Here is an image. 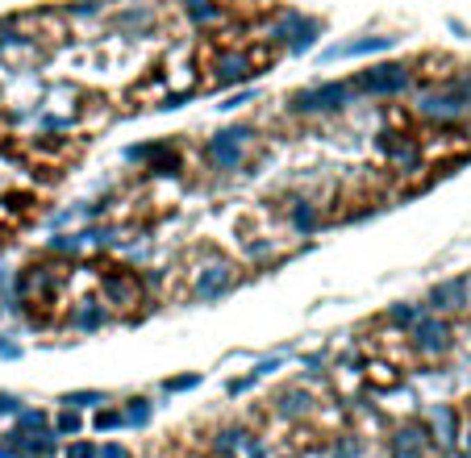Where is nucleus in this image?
Segmentation results:
<instances>
[{
    "instance_id": "nucleus-34",
    "label": "nucleus",
    "mask_w": 471,
    "mask_h": 458,
    "mask_svg": "<svg viewBox=\"0 0 471 458\" xmlns=\"http://www.w3.org/2000/svg\"><path fill=\"white\" fill-rule=\"evenodd\" d=\"M284 367V354H271V359H263V363H255V379H263V375H271V371H280Z\"/></svg>"
},
{
    "instance_id": "nucleus-24",
    "label": "nucleus",
    "mask_w": 471,
    "mask_h": 458,
    "mask_svg": "<svg viewBox=\"0 0 471 458\" xmlns=\"http://www.w3.org/2000/svg\"><path fill=\"white\" fill-rule=\"evenodd\" d=\"M96 404H109V400H104V392H92V388L63 396V409H96Z\"/></svg>"
},
{
    "instance_id": "nucleus-9",
    "label": "nucleus",
    "mask_w": 471,
    "mask_h": 458,
    "mask_svg": "<svg viewBox=\"0 0 471 458\" xmlns=\"http://www.w3.org/2000/svg\"><path fill=\"white\" fill-rule=\"evenodd\" d=\"M259 75V63L250 50L238 46H221L209 54V88H234V83H250Z\"/></svg>"
},
{
    "instance_id": "nucleus-31",
    "label": "nucleus",
    "mask_w": 471,
    "mask_h": 458,
    "mask_svg": "<svg viewBox=\"0 0 471 458\" xmlns=\"http://www.w3.org/2000/svg\"><path fill=\"white\" fill-rule=\"evenodd\" d=\"M92 425H96L100 434H104V430H121V425H125V413H121V409H96Z\"/></svg>"
},
{
    "instance_id": "nucleus-27",
    "label": "nucleus",
    "mask_w": 471,
    "mask_h": 458,
    "mask_svg": "<svg viewBox=\"0 0 471 458\" xmlns=\"http://www.w3.org/2000/svg\"><path fill=\"white\" fill-rule=\"evenodd\" d=\"M367 379L380 384V388H397V384H401L397 367H388V363H367Z\"/></svg>"
},
{
    "instance_id": "nucleus-20",
    "label": "nucleus",
    "mask_w": 471,
    "mask_h": 458,
    "mask_svg": "<svg viewBox=\"0 0 471 458\" xmlns=\"http://www.w3.org/2000/svg\"><path fill=\"white\" fill-rule=\"evenodd\" d=\"M179 8L188 13V21H192L196 29H213V25L225 21V8H221L217 0H179Z\"/></svg>"
},
{
    "instance_id": "nucleus-7",
    "label": "nucleus",
    "mask_w": 471,
    "mask_h": 458,
    "mask_svg": "<svg viewBox=\"0 0 471 458\" xmlns=\"http://www.w3.org/2000/svg\"><path fill=\"white\" fill-rule=\"evenodd\" d=\"M409 346L422 354V359H442V354H451V346H455V325H451V317H438V313H422L413 325H409Z\"/></svg>"
},
{
    "instance_id": "nucleus-18",
    "label": "nucleus",
    "mask_w": 471,
    "mask_h": 458,
    "mask_svg": "<svg viewBox=\"0 0 471 458\" xmlns=\"http://www.w3.org/2000/svg\"><path fill=\"white\" fill-rule=\"evenodd\" d=\"M67 325H71L75 334H96V329H104V325H109V309H104L100 300H79V304L71 309Z\"/></svg>"
},
{
    "instance_id": "nucleus-38",
    "label": "nucleus",
    "mask_w": 471,
    "mask_h": 458,
    "mask_svg": "<svg viewBox=\"0 0 471 458\" xmlns=\"http://www.w3.org/2000/svg\"><path fill=\"white\" fill-rule=\"evenodd\" d=\"M96 458H134V455H129V450H125L121 442H109L104 450H96Z\"/></svg>"
},
{
    "instance_id": "nucleus-8",
    "label": "nucleus",
    "mask_w": 471,
    "mask_h": 458,
    "mask_svg": "<svg viewBox=\"0 0 471 458\" xmlns=\"http://www.w3.org/2000/svg\"><path fill=\"white\" fill-rule=\"evenodd\" d=\"M113 33L125 38H150L159 29V0H113V8L104 13Z\"/></svg>"
},
{
    "instance_id": "nucleus-3",
    "label": "nucleus",
    "mask_w": 471,
    "mask_h": 458,
    "mask_svg": "<svg viewBox=\"0 0 471 458\" xmlns=\"http://www.w3.org/2000/svg\"><path fill=\"white\" fill-rule=\"evenodd\" d=\"M255 142H259V129L246 125V121H238V125L217 129L205 142V158H209L213 171H238V167H246V154H250Z\"/></svg>"
},
{
    "instance_id": "nucleus-6",
    "label": "nucleus",
    "mask_w": 471,
    "mask_h": 458,
    "mask_svg": "<svg viewBox=\"0 0 471 458\" xmlns=\"http://www.w3.org/2000/svg\"><path fill=\"white\" fill-rule=\"evenodd\" d=\"M351 88L359 96H372V100H397V96H405L413 88V67H405V63H372V67H363L355 75Z\"/></svg>"
},
{
    "instance_id": "nucleus-23",
    "label": "nucleus",
    "mask_w": 471,
    "mask_h": 458,
    "mask_svg": "<svg viewBox=\"0 0 471 458\" xmlns=\"http://www.w3.org/2000/svg\"><path fill=\"white\" fill-rule=\"evenodd\" d=\"M109 8H113V0H75V4H67V17L71 21H96Z\"/></svg>"
},
{
    "instance_id": "nucleus-21",
    "label": "nucleus",
    "mask_w": 471,
    "mask_h": 458,
    "mask_svg": "<svg viewBox=\"0 0 471 458\" xmlns=\"http://www.w3.org/2000/svg\"><path fill=\"white\" fill-rule=\"evenodd\" d=\"M167 154H175V142H167V138H159V142H138V146H125V163H146V167H154V163H163Z\"/></svg>"
},
{
    "instance_id": "nucleus-26",
    "label": "nucleus",
    "mask_w": 471,
    "mask_h": 458,
    "mask_svg": "<svg viewBox=\"0 0 471 458\" xmlns=\"http://www.w3.org/2000/svg\"><path fill=\"white\" fill-rule=\"evenodd\" d=\"M280 254V246L271 242V238H255V242H246V259L250 263H267V259H276Z\"/></svg>"
},
{
    "instance_id": "nucleus-42",
    "label": "nucleus",
    "mask_w": 471,
    "mask_h": 458,
    "mask_svg": "<svg viewBox=\"0 0 471 458\" xmlns=\"http://www.w3.org/2000/svg\"><path fill=\"white\" fill-rule=\"evenodd\" d=\"M0 458H21V455H17V450H8V446L0 442Z\"/></svg>"
},
{
    "instance_id": "nucleus-25",
    "label": "nucleus",
    "mask_w": 471,
    "mask_h": 458,
    "mask_svg": "<svg viewBox=\"0 0 471 458\" xmlns=\"http://www.w3.org/2000/svg\"><path fill=\"white\" fill-rule=\"evenodd\" d=\"M150 417H154V404L150 400H129V409H125V425H138V430H146L150 425Z\"/></svg>"
},
{
    "instance_id": "nucleus-13",
    "label": "nucleus",
    "mask_w": 471,
    "mask_h": 458,
    "mask_svg": "<svg viewBox=\"0 0 471 458\" xmlns=\"http://www.w3.org/2000/svg\"><path fill=\"white\" fill-rule=\"evenodd\" d=\"M434 450V438H430V425L422 421H405L392 430V458H430Z\"/></svg>"
},
{
    "instance_id": "nucleus-40",
    "label": "nucleus",
    "mask_w": 471,
    "mask_h": 458,
    "mask_svg": "<svg viewBox=\"0 0 471 458\" xmlns=\"http://www.w3.org/2000/svg\"><path fill=\"white\" fill-rule=\"evenodd\" d=\"M459 446H463V455L471 458V421H459Z\"/></svg>"
},
{
    "instance_id": "nucleus-22",
    "label": "nucleus",
    "mask_w": 471,
    "mask_h": 458,
    "mask_svg": "<svg viewBox=\"0 0 471 458\" xmlns=\"http://www.w3.org/2000/svg\"><path fill=\"white\" fill-rule=\"evenodd\" d=\"M426 309L422 304H409V300H397V304H388V313H384V321L392 325V329H401V334H409V325L422 317Z\"/></svg>"
},
{
    "instance_id": "nucleus-32",
    "label": "nucleus",
    "mask_w": 471,
    "mask_h": 458,
    "mask_svg": "<svg viewBox=\"0 0 471 458\" xmlns=\"http://www.w3.org/2000/svg\"><path fill=\"white\" fill-rule=\"evenodd\" d=\"M196 384H200V375L192 371V375H175V379H163V392H167V396H175V392H192Z\"/></svg>"
},
{
    "instance_id": "nucleus-10",
    "label": "nucleus",
    "mask_w": 471,
    "mask_h": 458,
    "mask_svg": "<svg viewBox=\"0 0 471 458\" xmlns=\"http://www.w3.org/2000/svg\"><path fill=\"white\" fill-rule=\"evenodd\" d=\"M142 296H146V288H142V279H138L129 267H113V271H104V279H100V304H104V309L134 313V309L142 304Z\"/></svg>"
},
{
    "instance_id": "nucleus-14",
    "label": "nucleus",
    "mask_w": 471,
    "mask_h": 458,
    "mask_svg": "<svg viewBox=\"0 0 471 458\" xmlns=\"http://www.w3.org/2000/svg\"><path fill=\"white\" fill-rule=\"evenodd\" d=\"M376 146L388 154V163L397 167V171H422V142L417 138H405V133H380L376 138Z\"/></svg>"
},
{
    "instance_id": "nucleus-17",
    "label": "nucleus",
    "mask_w": 471,
    "mask_h": 458,
    "mask_svg": "<svg viewBox=\"0 0 471 458\" xmlns=\"http://www.w3.org/2000/svg\"><path fill=\"white\" fill-rule=\"evenodd\" d=\"M430 438L442 450H455L459 446V413L451 404H434L430 409Z\"/></svg>"
},
{
    "instance_id": "nucleus-39",
    "label": "nucleus",
    "mask_w": 471,
    "mask_h": 458,
    "mask_svg": "<svg viewBox=\"0 0 471 458\" xmlns=\"http://www.w3.org/2000/svg\"><path fill=\"white\" fill-rule=\"evenodd\" d=\"M0 413H13V417H17V413H21V400H17L13 392H0Z\"/></svg>"
},
{
    "instance_id": "nucleus-16",
    "label": "nucleus",
    "mask_w": 471,
    "mask_h": 458,
    "mask_svg": "<svg viewBox=\"0 0 471 458\" xmlns=\"http://www.w3.org/2000/svg\"><path fill=\"white\" fill-rule=\"evenodd\" d=\"M58 279H63V271H54V267H25L17 275V296L21 300H46V296H54Z\"/></svg>"
},
{
    "instance_id": "nucleus-19",
    "label": "nucleus",
    "mask_w": 471,
    "mask_h": 458,
    "mask_svg": "<svg viewBox=\"0 0 471 458\" xmlns=\"http://www.w3.org/2000/svg\"><path fill=\"white\" fill-rule=\"evenodd\" d=\"M288 225H292L296 234H305V238H309V234H317V229H321V208H317L313 200H305V196H301V200H292V204H288Z\"/></svg>"
},
{
    "instance_id": "nucleus-4",
    "label": "nucleus",
    "mask_w": 471,
    "mask_h": 458,
    "mask_svg": "<svg viewBox=\"0 0 471 458\" xmlns=\"http://www.w3.org/2000/svg\"><path fill=\"white\" fill-rule=\"evenodd\" d=\"M234 284H238V263L230 254H221V250H205L200 263L192 267V300L213 304V300L230 296Z\"/></svg>"
},
{
    "instance_id": "nucleus-12",
    "label": "nucleus",
    "mask_w": 471,
    "mask_h": 458,
    "mask_svg": "<svg viewBox=\"0 0 471 458\" xmlns=\"http://www.w3.org/2000/svg\"><path fill=\"white\" fill-rule=\"evenodd\" d=\"M397 38L392 33H363V38H351V42H334L321 50V63H342V58H367V54H384L392 50Z\"/></svg>"
},
{
    "instance_id": "nucleus-36",
    "label": "nucleus",
    "mask_w": 471,
    "mask_h": 458,
    "mask_svg": "<svg viewBox=\"0 0 471 458\" xmlns=\"http://www.w3.org/2000/svg\"><path fill=\"white\" fill-rule=\"evenodd\" d=\"M255 384H259L255 375H242V379H230V384H225V392H230V396H242V392H250Z\"/></svg>"
},
{
    "instance_id": "nucleus-41",
    "label": "nucleus",
    "mask_w": 471,
    "mask_h": 458,
    "mask_svg": "<svg viewBox=\"0 0 471 458\" xmlns=\"http://www.w3.org/2000/svg\"><path fill=\"white\" fill-rule=\"evenodd\" d=\"M0 359H21V346L8 342V338H0Z\"/></svg>"
},
{
    "instance_id": "nucleus-37",
    "label": "nucleus",
    "mask_w": 471,
    "mask_h": 458,
    "mask_svg": "<svg viewBox=\"0 0 471 458\" xmlns=\"http://www.w3.org/2000/svg\"><path fill=\"white\" fill-rule=\"evenodd\" d=\"M63 458H96V446H92V442H71Z\"/></svg>"
},
{
    "instance_id": "nucleus-15",
    "label": "nucleus",
    "mask_w": 471,
    "mask_h": 458,
    "mask_svg": "<svg viewBox=\"0 0 471 458\" xmlns=\"http://www.w3.org/2000/svg\"><path fill=\"white\" fill-rule=\"evenodd\" d=\"M271 409H276L280 417H288V421H301V417H313V409H317V396H313L305 384H288V388H276V396H271Z\"/></svg>"
},
{
    "instance_id": "nucleus-5",
    "label": "nucleus",
    "mask_w": 471,
    "mask_h": 458,
    "mask_svg": "<svg viewBox=\"0 0 471 458\" xmlns=\"http://www.w3.org/2000/svg\"><path fill=\"white\" fill-rule=\"evenodd\" d=\"M355 88L346 79H321V83H309L301 92L288 96V113L296 117H330V113H342L351 104Z\"/></svg>"
},
{
    "instance_id": "nucleus-33",
    "label": "nucleus",
    "mask_w": 471,
    "mask_h": 458,
    "mask_svg": "<svg viewBox=\"0 0 471 458\" xmlns=\"http://www.w3.org/2000/svg\"><path fill=\"white\" fill-rule=\"evenodd\" d=\"M363 455V442L355 434H342V442H334V458H359Z\"/></svg>"
},
{
    "instance_id": "nucleus-11",
    "label": "nucleus",
    "mask_w": 471,
    "mask_h": 458,
    "mask_svg": "<svg viewBox=\"0 0 471 458\" xmlns=\"http://www.w3.org/2000/svg\"><path fill=\"white\" fill-rule=\"evenodd\" d=\"M471 309V279L468 275H451V279H438L430 288V313L438 317H459Z\"/></svg>"
},
{
    "instance_id": "nucleus-35",
    "label": "nucleus",
    "mask_w": 471,
    "mask_h": 458,
    "mask_svg": "<svg viewBox=\"0 0 471 458\" xmlns=\"http://www.w3.org/2000/svg\"><path fill=\"white\" fill-rule=\"evenodd\" d=\"M246 100H255V92H250V88H246V92H238V96H225L217 108H221V113H234V108H242Z\"/></svg>"
},
{
    "instance_id": "nucleus-2",
    "label": "nucleus",
    "mask_w": 471,
    "mask_h": 458,
    "mask_svg": "<svg viewBox=\"0 0 471 458\" xmlns=\"http://www.w3.org/2000/svg\"><path fill=\"white\" fill-rule=\"evenodd\" d=\"M321 33H326L321 17H309V13H301V8H280V13L267 21V42H271V46H288L292 54H309Z\"/></svg>"
},
{
    "instance_id": "nucleus-1",
    "label": "nucleus",
    "mask_w": 471,
    "mask_h": 458,
    "mask_svg": "<svg viewBox=\"0 0 471 458\" xmlns=\"http://www.w3.org/2000/svg\"><path fill=\"white\" fill-rule=\"evenodd\" d=\"M413 113L422 121H430V125H455V121H463L471 113V71H463V75H442L438 83H430L417 96Z\"/></svg>"
},
{
    "instance_id": "nucleus-28",
    "label": "nucleus",
    "mask_w": 471,
    "mask_h": 458,
    "mask_svg": "<svg viewBox=\"0 0 471 458\" xmlns=\"http://www.w3.org/2000/svg\"><path fill=\"white\" fill-rule=\"evenodd\" d=\"M242 446H246V434H238V430H225V434L213 438V450L217 455H238Z\"/></svg>"
},
{
    "instance_id": "nucleus-29",
    "label": "nucleus",
    "mask_w": 471,
    "mask_h": 458,
    "mask_svg": "<svg viewBox=\"0 0 471 458\" xmlns=\"http://www.w3.org/2000/svg\"><path fill=\"white\" fill-rule=\"evenodd\" d=\"M17 430L42 434V430H46V413H42V409H21V413H17Z\"/></svg>"
},
{
    "instance_id": "nucleus-30",
    "label": "nucleus",
    "mask_w": 471,
    "mask_h": 458,
    "mask_svg": "<svg viewBox=\"0 0 471 458\" xmlns=\"http://www.w3.org/2000/svg\"><path fill=\"white\" fill-rule=\"evenodd\" d=\"M79 430H83V421H79V409H63V413H58V425H54V434H58V438H75Z\"/></svg>"
}]
</instances>
